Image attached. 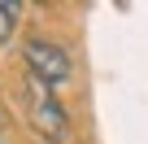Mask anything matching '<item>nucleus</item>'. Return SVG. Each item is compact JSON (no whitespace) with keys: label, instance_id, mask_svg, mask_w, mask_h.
Segmentation results:
<instances>
[{"label":"nucleus","instance_id":"2","mask_svg":"<svg viewBox=\"0 0 148 144\" xmlns=\"http://www.w3.org/2000/svg\"><path fill=\"white\" fill-rule=\"evenodd\" d=\"M31 122L44 140H65V131H70V118H65L61 101L39 83H31Z\"/></svg>","mask_w":148,"mask_h":144},{"label":"nucleus","instance_id":"3","mask_svg":"<svg viewBox=\"0 0 148 144\" xmlns=\"http://www.w3.org/2000/svg\"><path fill=\"white\" fill-rule=\"evenodd\" d=\"M18 18H22V5H13V0H0V44H5V39L18 31Z\"/></svg>","mask_w":148,"mask_h":144},{"label":"nucleus","instance_id":"1","mask_svg":"<svg viewBox=\"0 0 148 144\" xmlns=\"http://www.w3.org/2000/svg\"><path fill=\"white\" fill-rule=\"evenodd\" d=\"M22 61H26L31 83H39V88H48V92H57V88L70 83V74H74L70 52H65L57 39H48V35H31V39L22 44Z\"/></svg>","mask_w":148,"mask_h":144}]
</instances>
